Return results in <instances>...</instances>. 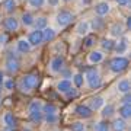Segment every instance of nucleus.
Returning <instances> with one entry per match:
<instances>
[{
  "label": "nucleus",
  "instance_id": "9b49d317",
  "mask_svg": "<svg viewBox=\"0 0 131 131\" xmlns=\"http://www.w3.org/2000/svg\"><path fill=\"white\" fill-rule=\"evenodd\" d=\"M19 25H20V22H19V19L15 18V16H9V18L5 19V28H6V31H9V32H16L19 29Z\"/></svg>",
  "mask_w": 131,
  "mask_h": 131
},
{
  "label": "nucleus",
  "instance_id": "2eb2a0df",
  "mask_svg": "<svg viewBox=\"0 0 131 131\" xmlns=\"http://www.w3.org/2000/svg\"><path fill=\"white\" fill-rule=\"evenodd\" d=\"M3 121H5V125L6 128H7V131H12L16 128V118L13 117V114H10V112H6L5 115H3Z\"/></svg>",
  "mask_w": 131,
  "mask_h": 131
},
{
  "label": "nucleus",
  "instance_id": "b1692460",
  "mask_svg": "<svg viewBox=\"0 0 131 131\" xmlns=\"http://www.w3.org/2000/svg\"><path fill=\"white\" fill-rule=\"evenodd\" d=\"M70 88H71V82L69 79H63V80H60V82L57 83V90L61 92V93H66Z\"/></svg>",
  "mask_w": 131,
  "mask_h": 131
},
{
  "label": "nucleus",
  "instance_id": "423d86ee",
  "mask_svg": "<svg viewBox=\"0 0 131 131\" xmlns=\"http://www.w3.org/2000/svg\"><path fill=\"white\" fill-rule=\"evenodd\" d=\"M42 115L45 117V121L48 124H56L57 122V106L52 103H47L42 106Z\"/></svg>",
  "mask_w": 131,
  "mask_h": 131
},
{
  "label": "nucleus",
  "instance_id": "c756f323",
  "mask_svg": "<svg viewBox=\"0 0 131 131\" xmlns=\"http://www.w3.org/2000/svg\"><path fill=\"white\" fill-rule=\"evenodd\" d=\"M89 25H90V28H93L95 31H101V29L103 28V20L101 18H96V19H93L92 24H89Z\"/></svg>",
  "mask_w": 131,
  "mask_h": 131
},
{
  "label": "nucleus",
  "instance_id": "a211bd4d",
  "mask_svg": "<svg viewBox=\"0 0 131 131\" xmlns=\"http://www.w3.org/2000/svg\"><path fill=\"white\" fill-rule=\"evenodd\" d=\"M109 35L114 38H118V37H122L124 35V26L121 24H112L109 26Z\"/></svg>",
  "mask_w": 131,
  "mask_h": 131
},
{
  "label": "nucleus",
  "instance_id": "72a5a7b5",
  "mask_svg": "<svg viewBox=\"0 0 131 131\" xmlns=\"http://www.w3.org/2000/svg\"><path fill=\"white\" fill-rule=\"evenodd\" d=\"M71 131H84V124L83 122H74V124H71Z\"/></svg>",
  "mask_w": 131,
  "mask_h": 131
},
{
  "label": "nucleus",
  "instance_id": "37998d69",
  "mask_svg": "<svg viewBox=\"0 0 131 131\" xmlns=\"http://www.w3.org/2000/svg\"><path fill=\"white\" fill-rule=\"evenodd\" d=\"M125 25H127V28H128V29L131 28V18H127V22H125Z\"/></svg>",
  "mask_w": 131,
  "mask_h": 131
},
{
  "label": "nucleus",
  "instance_id": "4c0bfd02",
  "mask_svg": "<svg viewBox=\"0 0 131 131\" xmlns=\"http://www.w3.org/2000/svg\"><path fill=\"white\" fill-rule=\"evenodd\" d=\"M115 3L121 7H127V6H130V0H115Z\"/></svg>",
  "mask_w": 131,
  "mask_h": 131
},
{
  "label": "nucleus",
  "instance_id": "58836bf2",
  "mask_svg": "<svg viewBox=\"0 0 131 131\" xmlns=\"http://www.w3.org/2000/svg\"><path fill=\"white\" fill-rule=\"evenodd\" d=\"M45 3H48V6H51V7H56V6H58L60 0H45Z\"/></svg>",
  "mask_w": 131,
  "mask_h": 131
},
{
  "label": "nucleus",
  "instance_id": "6ab92c4d",
  "mask_svg": "<svg viewBox=\"0 0 131 131\" xmlns=\"http://www.w3.org/2000/svg\"><path fill=\"white\" fill-rule=\"evenodd\" d=\"M76 114L80 118H89L92 115V109L86 105H79V106H76Z\"/></svg>",
  "mask_w": 131,
  "mask_h": 131
},
{
  "label": "nucleus",
  "instance_id": "9d476101",
  "mask_svg": "<svg viewBox=\"0 0 131 131\" xmlns=\"http://www.w3.org/2000/svg\"><path fill=\"white\" fill-rule=\"evenodd\" d=\"M95 13L98 15L99 18H103L106 15L111 13V5L108 2H99L95 5Z\"/></svg>",
  "mask_w": 131,
  "mask_h": 131
},
{
  "label": "nucleus",
  "instance_id": "ddd939ff",
  "mask_svg": "<svg viewBox=\"0 0 131 131\" xmlns=\"http://www.w3.org/2000/svg\"><path fill=\"white\" fill-rule=\"evenodd\" d=\"M90 22L88 20H80L79 24L76 25V34L79 35V37H86V35H89V31H90Z\"/></svg>",
  "mask_w": 131,
  "mask_h": 131
},
{
  "label": "nucleus",
  "instance_id": "4be33fe9",
  "mask_svg": "<svg viewBox=\"0 0 131 131\" xmlns=\"http://www.w3.org/2000/svg\"><path fill=\"white\" fill-rule=\"evenodd\" d=\"M47 24H48L47 18H45V16H39V18L34 19V25L32 26H35V29H38V31H42L45 26H48Z\"/></svg>",
  "mask_w": 131,
  "mask_h": 131
},
{
  "label": "nucleus",
  "instance_id": "f704fd0d",
  "mask_svg": "<svg viewBox=\"0 0 131 131\" xmlns=\"http://www.w3.org/2000/svg\"><path fill=\"white\" fill-rule=\"evenodd\" d=\"M96 131H109V125H108V122H98V125H96Z\"/></svg>",
  "mask_w": 131,
  "mask_h": 131
},
{
  "label": "nucleus",
  "instance_id": "7ed1b4c3",
  "mask_svg": "<svg viewBox=\"0 0 131 131\" xmlns=\"http://www.w3.org/2000/svg\"><path fill=\"white\" fill-rule=\"evenodd\" d=\"M73 20H74V15L71 13V12H69V10H60V12L56 15V22L60 28L69 26Z\"/></svg>",
  "mask_w": 131,
  "mask_h": 131
},
{
  "label": "nucleus",
  "instance_id": "7c9ffc66",
  "mask_svg": "<svg viewBox=\"0 0 131 131\" xmlns=\"http://www.w3.org/2000/svg\"><path fill=\"white\" fill-rule=\"evenodd\" d=\"M95 42H96V38L93 37V35H86L84 37V48H90L95 45Z\"/></svg>",
  "mask_w": 131,
  "mask_h": 131
},
{
  "label": "nucleus",
  "instance_id": "cd10ccee",
  "mask_svg": "<svg viewBox=\"0 0 131 131\" xmlns=\"http://www.w3.org/2000/svg\"><path fill=\"white\" fill-rule=\"evenodd\" d=\"M118 90L121 93H128L130 92V82L127 79H122L119 83H118Z\"/></svg>",
  "mask_w": 131,
  "mask_h": 131
},
{
  "label": "nucleus",
  "instance_id": "a878e982",
  "mask_svg": "<svg viewBox=\"0 0 131 131\" xmlns=\"http://www.w3.org/2000/svg\"><path fill=\"white\" fill-rule=\"evenodd\" d=\"M114 45H115V41H112L111 38H103L102 41H101V47H102V50H106V51H112Z\"/></svg>",
  "mask_w": 131,
  "mask_h": 131
},
{
  "label": "nucleus",
  "instance_id": "f8f14e48",
  "mask_svg": "<svg viewBox=\"0 0 131 131\" xmlns=\"http://www.w3.org/2000/svg\"><path fill=\"white\" fill-rule=\"evenodd\" d=\"M114 50L117 54H125L128 51V38L127 37H121V39L118 42H115V45H114Z\"/></svg>",
  "mask_w": 131,
  "mask_h": 131
},
{
  "label": "nucleus",
  "instance_id": "f3484780",
  "mask_svg": "<svg viewBox=\"0 0 131 131\" xmlns=\"http://www.w3.org/2000/svg\"><path fill=\"white\" fill-rule=\"evenodd\" d=\"M41 32H42V39H44V42H51L57 37V32L52 28H50V26H45Z\"/></svg>",
  "mask_w": 131,
  "mask_h": 131
},
{
  "label": "nucleus",
  "instance_id": "f257e3e1",
  "mask_svg": "<svg viewBox=\"0 0 131 131\" xmlns=\"http://www.w3.org/2000/svg\"><path fill=\"white\" fill-rule=\"evenodd\" d=\"M38 83H39V76L37 73H29V74L24 76L22 80H20V83H19V88L22 92H31L34 88H37Z\"/></svg>",
  "mask_w": 131,
  "mask_h": 131
},
{
  "label": "nucleus",
  "instance_id": "20e7f679",
  "mask_svg": "<svg viewBox=\"0 0 131 131\" xmlns=\"http://www.w3.org/2000/svg\"><path fill=\"white\" fill-rule=\"evenodd\" d=\"M128 67V60H127L125 57H114L112 60L109 61V69L114 71V73H121L124 71Z\"/></svg>",
  "mask_w": 131,
  "mask_h": 131
},
{
  "label": "nucleus",
  "instance_id": "473e14b6",
  "mask_svg": "<svg viewBox=\"0 0 131 131\" xmlns=\"http://www.w3.org/2000/svg\"><path fill=\"white\" fill-rule=\"evenodd\" d=\"M73 82H74V84L77 86V88H82L84 83V79H83V76L80 74V73H76L74 77H73Z\"/></svg>",
  "mask_w": 131,
  "mask_h": 131
},
{
  "label": "nucleus",
  "instance_id": "e433bc0d",
  "mask_svg": "<svg viewBox=\"0 0 131 131\" xmlns=\"http://www.w3.org/2000/svg\"><path fill=\"white\" fill-rule=\"evenodd\" d=\"M66 96H67L69 99H74L76 96H77V90L73 89V88H70V89H69L67 92H66Z\"/></svg>",
  "mask_w": 131,
  "mask_h": 131
},
{
  "label": "nucleus",
  "instance_id": "dca6fc26",
  "mask_svg": "<svg viewBox=\"0 0 131 131\" xmlns=\"http://www.w3.org/2000/svg\"><path fill=\"white\" fill-rule=\"evenodd\" d=\"M16 48H18V51L22 52V54H26V52H29L31 50H32V47H31V44L28 42L26 38H20V39H18V42H16Z\"/></svg>",
  "mask_w": 131,
  "mask_h": 131
},
{
  "label": "nucleus",
  "instance_id": "0eeeda50",
  "mask_svg": "<svg viewBox=\"0 0 131 131\" xmlns=\"http://www.w3.org/2000/svg\"><path fill=\"white\" fill-rule=\"evenodd\" d=\"M64 57L63 56H56L52 57L51 61H50V70L51 73H60L63 69H64Z\"/></svg>",
  "mask_w": 131,
  "mask_h": 131
},
{
  "label": "nucleus",
  "instance_id": "412c9836",
  "mask_svg": "<svg viewBox=\"0 0 131 131\" xmlns=\"http://www.w3.org/2000/svg\"><path fill=\"white\" fill-rule=\"evenodd\" d=\"M34 15L31 13V12H25V13H22V16H20V24L24 25V26H32L34 25Z\"/></svg>",
  "mask_w": 131,
  "mask_h": 131
},
{
  "label": "nucleus",
  "instance_id": "79ce46f5",
  "mask_svg": "<svg viewBox=\"0 0 131 131\" xmlns=\"http://www.w3.org/2000/svg\"><path fill=\"white\" fill-rule=\"evenodd\" d=\"M130 101H131V96H130V95H127L125 98L122 99V102H124V103H130Z\"/></svg>",
  "mask_w": 131,
  "mask_h": 131
},
{
  "label": "nucleus",
  "instance_id": "6e6552de",
  "mask_svg": "<svg viewBox=\"0 0 131 131\" xmlns=\"http://www.w3.org/2000/svg\"><path fill=\"white\" fill-rule=\"evenodd\" d=\"M26 39H28V42L31 44V47H39L42 42H44V39H42V32L38 31V29L31 31Z\"/></svg>",
  "mask_w": 131,
  "mask_h": 131
},
{
  "label": "nucleus",
  "instance_id": "c9c22d12",
  "mask_svg": "<svg viewBox=\"0 0 131 131\" xmlns=\"http://www.w3.org/2000/svg\"><path fill=\"white\" fill-rule=\"evenodd\" d=\"M3 86H5L7 90H12L15 88V82L12 79H7V80H5V82H3Z\"/></svg>",
  "mask_w": 131,
  "mask_h": 131
},
{
  "label": "nucleus",
  "instance_id": "5701e85b",
  "mask_svg": "<svg viewBox=\"0 0 131 131\" xmlns=\"http://www.w3.org/2000/svg\"><path fill=\"white\" fill-rule=\"evenodd\" d=\"M112 125V131H125L127 130V124L122 118H117L114 119V122L111 124Z\"/></svg>",
  "mask_w": 131,
  "mask_h": 131
},
{
  "label": "nucleus",
  "instance_id": "ea45409f",
  "mask_svg": "<svg viewBox=\"0 0 131 131\" xmlns=\"http://www.w3.org/2000/svg\"><path fill=\"white\" fill-rule=\"evenodd\" d=\"M7 41V35L6 34H0V45H5Z\"/></svg>",
  "mask_w": 131,
  "mask_h": 131
},
{
  "label": "nucleus",
  "instance_id": "39448f33",
  "mask_svg": "<svg viewBox=\"0 0 131 131\" xmlns=\"http://www.w3.org/2000/svg\"><path fill=\"white\" fill-rule=\"evenodd\" d=\"M84 77L88 80V84H89L90 89H98L99 86H101V76H99L96 69H88Z\"/></svg>",
  "mask_w": 131,
  "mask_h": 131
},
{
  "label": "nucleus",
  "instance_id": "393cba45",
  "mask_svg": "<svg viewBox=\"0 0 131 131\" xmlns=\"http://www.w3.org/2000/svg\"><path fill=\"white\" fill-rule=\"evenodd\" d=\"M118 112H119V115H121L122 119L130 118L131 117V106H130V103H124V105L118 109Z\"/></svg>",
  "mask_w": 131,
  "mask_h": 131
},
{
  "label": "nucleus",
  "instance_id": "2f4dec72",
  "mask_svg": "<svg viewBox=\"0 0 131 131\" xmlns=\"http://www.w3.org/2000/svg\"><path fill=\"white\" fill-rule=\"evenodd\" d=\"M114 111H115V109H114L112 105H106V106H103V109H102V117H103V118L112 117Z\"/></svg>",
  "mask_w": 131,
  "mask_h": 131
},
{
  "label": "nucleus",
  "instance_id": "aec40b11",
  "mask_svg": "<svg viewBox=\"0 0 131 131\" xmlns=\"http://www.w3.org/2000/svg\"><path fill=\"white\" fill-rule=\"evenodd\" d=\"M102 106H103V99L101 96H95V98H92L89 101V108L92 111H98Z\"/></svg>",
  "mask_w": 131,
  "mask_h": 131
},
{
  "label": "nucleus",
  "instance_id": "c03bdc74",
  "mask_svg": "<svg viewBox=\"0 0 131 131\" xmlns=\"http://www.w3.org/2000/svg\"><path fill=\"white\" fill-rule=\"evenodd\" d=\"M63 2H66V3H70V2H73V0H63Z\"/></svg>",
  "mask_w": 131,
  "mask_h": 131
},
{
  "label": "nucleus",
  "instance_id": "a18cd8bd",
  "mask_svg": "<svg viewBox=\"0 0 131 131\" xmlns=\"http://www.w3.org/2000/svg\"><path fill=\"white\" fill-rule=\"evenodd\" d=\"M0 106H2V98H0Z\"/></svg>",
  "mask_w": 131,
  "mask_h": 131
},
{
  "label": "nucleus",
  "instance_id": "f03ea898",
  "mask_svg": "<svg viewBox=\"0 0 131 131\" xmlns=\"http://www.w3.org/2000/svg\"><path fill=\"white\" fill-rule=\"evenodd\" d=\"M42 102L39 99H34L32 102L29 103V118L32 122H39L42 121Z\"/></svg>",
  "mask_w": 131,
  "mask_h": 131
},
{
  "label": "nucleus",
  "instance_id": "4468645a",
  "mask_svg": "<svg viewBox=\"0 0 131 131\" xmlns=\"http://www.w3.org/2000/svg\"><path fill=\"white\" fill-rule=\"evenodd\" d=\"M103 54L102 51H99V50H93V51H90V54L88 56V61H89L90 64H98L101 61H103Z\"/></svg>",
  "mask_w": 131,
  "mask_h": 131
},
{
  "label": "nucleus",
  "instance_id": "1a4fd4ad",
  "mask_svg": "<svg viewBox=\"0 0 131 131\" xmlns=\"http://www.w3.org/2000/svg\"><path fill=\"white\" fill-rule=\"evenodd\" d=\"M5 66H6V70L9 71V73H12V74H13V73H18L19 67H20V64H19V60L13 56V54H9V56H7Z\"/></svg>",
  "mask_w": 131,
  "mask_h": 131
},
{
  "label": "nucleus",
  "instance_id": "c85d7f7f",
  "mask_svg": "<svg viewBox=\"0 0 131 131\" xmlns=\"http://www.w3.org/2000/svg\"><path fill=\"white\" fill-rule=\"evenodd\" d=\"M44 5H45V0H28L29 9H41Z\"/></svg>",
  "mask_w": 131,
  "mask_h": 131
},
{
  "label": "nucleus",
  "instance_id": "a19ab883",
  "mask_svg": "<svg viewBox=\"0 0 131 131\" xmlns=\"http://www.w3.org/2000/svg\"><path fill=\"white\" fill-rule=\"evenodd\" d=\"M3 82H5V77H3V73L0 70V92H2V88H3Z\"/></svg>",
  "mask_w": 131,
  "mask_h": 131
},
{
  "label": "nucleus",
  "instance_id": "bb28decb",
  "mask_svg": "<svg viewBox=\"0 0 131 131\" xmlns=\"http://www.w3.org/2000/svg\"><path fill=\"white\" fill-rule=\"evenodd\" d=\"M16 6H18V2H16V0H5V2H3V7H5V10L7 13L13 12V10L16 9Z\"/></svg>",
  "mask_w": 131,
  "mask_h": 131
}]
</instances>
